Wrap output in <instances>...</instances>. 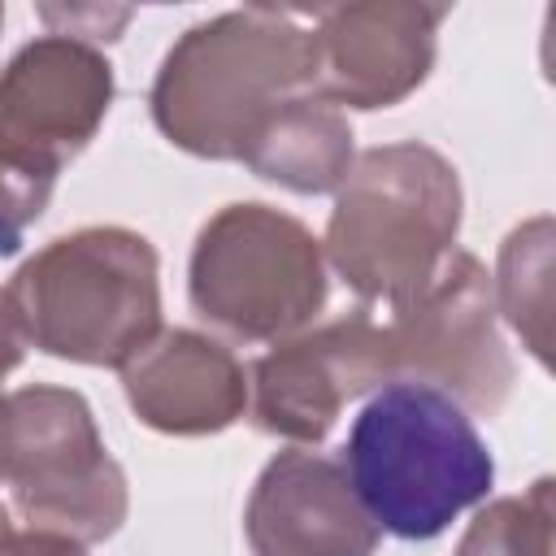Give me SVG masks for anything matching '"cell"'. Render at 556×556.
Here are the masks:
<instances>
[{"instance_id":"obj_15","label":"cell","mask_w":556,"mask_h":556,"mask_svg":"<svg viewBox=\"0 0 556 556\" xmlns=\"http://www.w3.org/2000/svg\"><path fill=\"white\" fill-rule=\"evenodd\" d=\"M456 556H552V478L478 508Z\"/></svg>"},{"instance_id":"obj_13","label":"cell","mask_w":556,"mask_h":556,"mask_svg":"<svg viewBox=\"0 0 556 556\" xmlns=\"http://www.w3.org/2000/svg\"><path fill=\"white\" fill-rule=\"evenodd\" d=\"M352 126L317 96L278 100L239 148V165L295 195H326L352 169Z\"/></svg>"},{"instance_id":"obj_3","label":"cell","mask_w":556,"mask_h":556,"mask_svg":"<svg viewBox=\"0 0 556 556\" xmlns=\"http://www.w3.org/2000/svg\"><path fill=\"white\" fill-rule=\"evenodd\" d=\"M460 208V174L439 148L421 139L369 148L334 187L321 256L361 304L395 308L456 252Z\"/></svg>"},{"instance_id":"obj_10","label":"cell","mask_w":556,"mask_h":556,"mask_svg":"<svg viewBox=\"0 0 556 556\" xmlns=\"http://www.w3.org/2000/svg\"><path fill=\"white\" fill-rule=\"evenodd\" d=\"M443 4L365 0L334 4L313 17V87L308 96L348 109H391L408 100L434 70Z\"/></svg>"},{"instance_id":"obj_8","label":"cell","mask_w":556,"mask_h":556,"mask_svg":"<svg viewBox=\"0 0 556 556\" xmlns=\"http://www.w3.org/2000/svg\"><path fill=\"white\" fill-rule=\"evenodd\" d=\"M391 382L443 391L478 417H495L513 391V356L495 326L491 274L478 256L452 252L439 274L382 326Z\"/></svg>"},{"instance_id":"obj_18","label":"cell","mask_w":556,"mask_h":556,"mask_svg":"<svg viewBox=\"0 0 556 556\" xmlns=\"http://www.w3.org/2000/svg\"><path fill=\"white\" fill-rule=\"evenodd\" d=\"M13 539V526H9V508L0 504V552H4V543Z\"/></svg>"},{"instance_id":"obj_7","label":"cell","mask_w":556,"mask_h":556,"mask_svg":"<svg viewBox=\"0 0 556 556\" xmlns=\"http://www.w3.org/2000/svg\"><path fill=\"white\" fill-rule=\"evenodd\" d=\"M0 486L30 530L104 543L122 530L130 491L91 404L70 387L0 391Z\"/></svg>"},{"instance_id":"obj_11","label":"cell","mask_w":556,"mask_h":556,"mask_svg":"<svg viewBox=\"0 0 556 556\" xmlns=\"http://www.w3.org/2000/svg\"><path fill=\"white\" fill-rule=\"evenodd\" d=\"M252 556H374L382 530L356 500L348 469L330 456L278 452L243 508Z\"/></svg>"},{"instance_id":"obj_19","label":"cell","mask_w":556,"mask_h":556,"mask_svg":"<svg viewBox=\"0 0 556 556\" xmlns=\"http://www.w3.org/2000/svg\"><path fill=\"white\" fill-rule=\"evenodd\" d=\"M0 26H4V4H0Z\"/></svg>"},{"instance_id":"obj_14","label":"cell","mask_w":556,"mask_h":556,"mask_svg":"<svg viewBox=\"0 0 556 556\" xmlns=\"http://www.w3.org/2000/svg\"><path fill=\"white\" fill-rule=\"evenodd\" d=\"M495 313L521 334L539 365H547V326H552V217L539 213L521 222L500 243V269L491 278Z\"/></svg>"},{"instance_id":"obj_12","label":"cell","mask_w":556,"mask_h":556,"mask_svg":"<svg viewBox=\"0 0 556 556\" xmlns=\"http://www.w3.org/2000/svg\"><path fill=\"white\" fill-rule=\"evenodd\" d=\"M130 413L178 439L235 426L248 408V374L239 356L200 330H161L122 365Z\"/></svg>"},{"instance_id":"obj_16","label":"cell","mask_w":556,"mask_h":556,"mask_svg":"<svg viewBox=\"0 0 556 556\" xmlns=\"http://www.w3.org/2000/svg\"><path fill=\"white\" fill-rule=\"evenodd\" d=\"M0 556H87L78 539L56 534V530H22L4 543Z\"/></svg>"},{"instance_id":"obj_9","label":"cell","mask_w":556,"mask_h":556,"mask_svg":"<svg viewBox=\"0 0 556 556\" xmlns=\"http://www.w3.org/2000/svg\"><path fill=\"white\" fill-rule=\"evenodd\" d=\"M382 326L356 308L330 326L282 339L252 365L248 408L256 430L291 443H321L339 413L374 387H387Z\"/></svg>"},{"instance_id":"obj_5","label":"cell","mask_w":556,"mask_h":556,"mask_svg":"<svg viewBox=\"0 0 556 556\" xmlns=\"http://www.w3.org/2000/svg\"><path fill=\"white\" fill-rule=\"evenodd\" d=\"M113 104V65L96 43L39 35L0 74V256L43 217L61 169L96 139Z\"/></svg>"},{"instance_id":"obj_2","label":"cell","mask_w":556,"mask_h":556,"mask_svg":"<svg viewBox=\"0 0 556 556\" xmlns=\"http://www.w3.org/2000/svg\"><path fill=\"white\" fill-rule=\"evenodd\" d=\"M339 465L378 530L404 543L443 534L495 482V460L469 413L417 382L378 387L356 413Z\"/></svg>"},{"instance_id":"obj_17","label":"cell","mask_w":556,"mask_h":556,"mask_svg":"<svg viewBox=\"0 0 556 556\" xmlns=\"http://www.w3.org/2000/svg\"><path fill=\"white\" fill-rule=\"evenodd\" d=\"M22 356H26V339H22V330H17L13 313H9V300L0 291V382L22 365Z\"/></svg>"},{"instance_id":"obj_4","label":"cell","mask_w":556,"mask_h":556,"mask_svg":"<svg viewBox=\"0 0 556 556\" xmlns=\"http://www.w3.org/2000/svg\"><path fill=\"white\" fill-rule=\"evenodd\" d=\"M4 300L26 348L122 369L161 334V261L139 230L83 226L22 261Z\"/></svg>"},{"instance_id":"obj_6","label":"cell","mask_w":556,"mask_h":556,"mask_svg":"<svg viewBox=\"0 0 556 556\" xmlns=\"http://www.w3.org/2000/svg\"><path fill=\"white\" fill-rule=\"evenodd\" d=\"M326 256L313 230L269 204L217 208L187 261L191 308L243 343H282L326 304Z\"/></svg>"},{"instance_id":"obj_1","label":"cell","mask_w":556,"mask_h":556,"mask_svg":"<svg viewBox=\"0 0 556 556\" xmlns=\"http://www.w3.org/2000/svg\"><path fill=\"white\" fill-rule=\"evenodd\" d=\"M313 87V30L291 9H230L174 39L152 78L156 130L204 161H239L243 139L287 96Z\"/></svg>"}]
</instances>
